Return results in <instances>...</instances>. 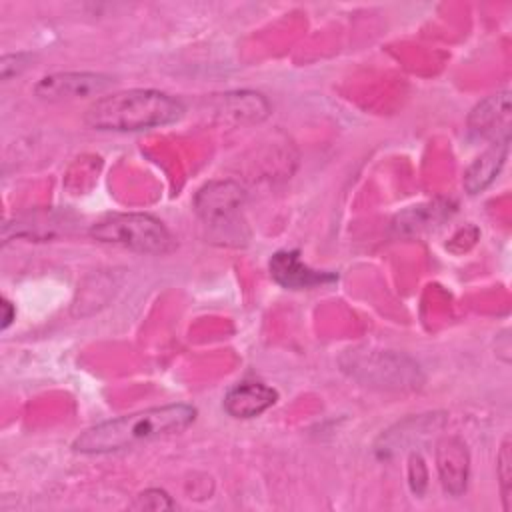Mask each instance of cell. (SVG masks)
Wrapping results in <instances>:
<instances>
[{
	"mask_svg": "<svg viewBox=\"0 0 512 512\" xmlns=\"http://www.w3.org/2000/svg\"><path fill=\"white\" fill-rule=\"evenodd\" d=\"M242 198L244 192L236 182H210L196 194L194 206L206 222H218L230 218L240 208Z\"/></svg>",
	"mask_w": 512,
	"mask_h": 512,
	"instance_id": "9c48e42d",
	"label": "cell"
},
{
	"mask_svg": "<svg viewBox=\"0 0 512 512\" xmlns=\"http://www.w3.org/2000/svg\"><path fill=\"white\" fill-rule=\"evenodd\" d=\"M510 150V140L504 142H492L488 150H484L464 172V190L468 194H478L486 190L494 178L500 174Z\"/></svg>",
	"mask_w": 512,
	"mask_h": 512,
	"instance_id": "30bf717a",
	"label": "cell"
},
{
	"mask_svg": "<svg viewBox=\"0 0 512 512\" xmlns=\"http://www.w3.org/2000/svg\"><path fill=\"white\" fill-rule=\"evenodd\" d=\"M278 400V392L264 382H240L224 396V410L232 418H254Z\"/></svg>",
	"mask_w": 512,
	"mask_h": 512,
	"instance_id": "ba28073f",
	"label": "cell"
},
{
	"mask_svg": "<svg viewBox=\"0 0 512 512\" xmlns=\"http://www.w3.org/2000/svg\"><path fill=\"white\" fill-rule=\"evenodd\" d=\"M174 506V500L160 488H148L140 492L130 504L132 510H170Z\"/></svg>",
	"mask_w": 512,
	"mask_h": 512,
	"instance_id": "7c38bea8",
	"label": "cell"
},
{
	"mask_svg": "<svg viewBox=\"0 0 512 512\" xmlns=\"http://www.w3.org/2000/svg\"><path fill=\"white\" fill-rule=\"evenodd\" d=\"M184 104L160 90L132 88L96 98L84 112V124L104 132H138L174 124Z\"/></svg>",
	"mask_w": 512,
	"mask_h": 512,
	"instance_id": "7a4b0ae2",
	"label": "cell"
},
{
	"mask_svg": "<svg viewBox=\"0 0 512 512\" xmlns=\"http://www.w3.org/2000/svg\"><path fill=\"white\" fill-rule=\"evenodd\" d=\"M470 130L490 142L510 140V92L490 94L468 116Z\"/></svg>",
	"mask_w": 512,
	"mask_h": 512,
	"instance_id": "5b68a950",
	"label": "cell"
},
{
	"mask_svg": "<svg viewBox=\"0 0 512 512\" xmlns=\"http://www.w3.org/2000/svg\"><path fill=\"white\" fill-rule=\"evenodd\" d=\"M272 278L290 290H304L324 282H332L334 274L318 272L306 266L298 254V250H280L270 260Z\"/></svg>",
	"mask_w": 512,
	"mask_h": 512,
	"instance_id": "52a82bcc",
	"label": "cell"
},
{
	"mask_svg": "<svg viewBox=\"0 0 512 512\" xmlns=\"http://www.w3.org/2000/svg\"><path fill=\"white\" fill-rule=\"evenodd\" d=\"M114 80L100 72H58L44 76L36 86L34 94L42 100H74L104 94Z\"/></svg>",
	"mask_w": 512,
	"mask_h": 512,
	"instance_id": "277c9868",
	"label": "cell"
},
{
	"mask_svg": "<svg viewBox=\"0 0 512 512\" xmlns=\"http://www.w3.org/2000/svg\"><path fill=\"white\" fill-rule=\"evenodd\" d=\"M496 474L500 480V492L504 500V510H512V452H510V438H506L500 446L498 460H496Z\"/></svg>",
	"mask_w": 512,
	"mask_h": 512,
	"instance_id": "8fae6325",
	"label": "cell"
},
{
	"mask_svg": "<svg viewBox=\"0 0 512 512\" xmlns=\"http://www.w3.org/2000/svg\"><path fill=\"white\" fill-rule=\"evenodd\" d=\"M2 310H4V314H2V328H8L10 322H12L14 316H16V310L12 308V304H10L8 300L2 302Z\"/></svg>",
	"mask_w": 512,
	"mask_h": 512,
	"instance_id": "5bb4252c",
	"label": "cell"
},
{
	"mask_svg": "<svg viewBox=\"0 0 512 512\" xmlns=\"http://www.w3.org/2000/svg\"><path fill=\"white\" fill-rule=\"evenodd\" d=\"M90 236L140 254H168L174 248L170 230L150 214H112L90 228Z\"/></svg>",
	"mask_w": 512,
	"mask_h": 512,
	"instance_id": "3957f363",
	"label": "cell"
},
{
	"mask_svg": "<svg viewBox=\"0 0 512 512\" xmlns=\"http://www.w3.org/2000/svg\"><path fill=\"white\" fill-rule=\"evenodd\" d=\"M30 54H6L0 60V72H2V80H8L14 74H20L26 66H28Z\"/></svg>",
	"mask_w": 512,
	"mask_h": 512,
	"instance_id": "4fadbf2b",
	"label": "cell"
},
{
	"mask_svg": "<svg viewBox=\"0 0 512 512\" xmlns=\"http://www.w3.org/2000/svg\"><path fill=\"white\" fill-rule=\"evenodd\" d=\"M436 464L444 490L452 496H460L468 484L470 456L466 444L460 438H442L436 446Z\"/></svg>",
	"mask_w": 512,
	"mask_h": 512,
	"instance_id": "8992f818",
	"label": "cell"
},
{
	"mask_svg": "<svg viewBox=\"0 0 512 512\" xmlns=\"http://www.w3.org/2000/svg\"><path fill=\"white\" fill-rule=\"evenodd\" d=\"M194 420L196 408L190 404L154 406L90 426L72 442V450L80 454L118 452L182 432Z\"/></svg>",
	"mask_w": 512,
	"mask_h": 512,
	"instance_id": "6da1fadb",
	"label": "cell"
}]
</instances>
